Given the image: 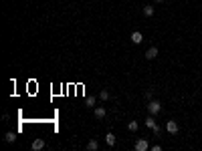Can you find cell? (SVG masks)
Segmentation results:
<instances>
[{
  "mask_svg": "<svg viewBox=\"0 0 202 151\" xmlns=\"http://www.w3.org/2000/svg\"><path fill=\"white\" fill-rule=\"evenodd\" d=\"M148 111H150V115H158L162 111V103L160 101H150L148 103Z\"/></svg>",
  "mask_w": 202,
  "mask_h": 151,
  "instance_id": "6da1fadb",
  "label": "cell"
},
{
  "mask_svg": "<svg viewBox=\"0 0 202 151\" xmlns=\"http://www.w3.org/2000/svg\"><path fill=\"white\" fill-rule=\"evenodd\" d=\"M178 129H180V127H178V123H176V121L170 119L168 123H166V131H168L170 135H176V133H178Z\"/></svg>",
  "mask_w": 202,
  "mask_h": 151,
  "instance_id": "7a4b0ae2",
  "label": "cell"
},
{
  "mask_svg": "<svg viewBox=\"0 0 202 151\" xmlns=\"http://www.w3.org/2000/svg\"><path fill=\"white\" fill-rule=\"evenodd\" d=\"M145 125H148V127L152 129V131L156 133V135H158V133H160V127H158V125H156V121H154V115H150V117L145 119Z\"/></svg>",
  "mask_w": 202,
  "mask_h": 151,
  "instance_id": "3957f363",
  "label": "cell"
},
{
  "mask_svg": "<svg viewBox=\"0 0 202 151\" xmlns=\"http://www.w3.org/2000/svg\"><path fill=\"white\" fill-rule=\"evenodd\" d=\"M131 42H134V45H141V40H144V34L140 32V30H135V32H131Z\"/></svg>",
  "mask_w": 202,
  "mask_h": 151,
  "instance_id": "277c9868",
  "label": "cell"
},
{
  "mask_svg": "<svg viewBox=\"0 0 202 151\" xmlns=\"http://www.w3.org/2000/svg\"><path fill=\"white\" fill-rule=\"evenodd\" d=\"M156 57H158V49H156V46H150V49L145 50V59H148V60H154Z\"/></svg>",
  "mask_w": 202,
  "mask_h": 151,
  "instance_id": "5b68a950",
  "label": "cell"
},
{
  "mask_svg": "<svg viewBox=\"0 0 202 151\" xmlns=\"http://www.w3.org/2000/svg\"><path fill=\"white\" fill-rule=\"evenodd\" d=\"M148 149V141L145 139H137L135 141V151H145Z\"/></svg>",
  "mask_w": 202,
  "mask_h": 151,
  "instance_id": "8992f818",
  "label": "cell"
},
{
  "mask_svg": "<svg viewBox=\"0 0 202 151\" xmlns=\"http://www.w3.org/2000/svg\"><path fill=\"white\" fill-rule=\"evenodd\" d=\"M115 141H117V139H115V135H113V133H107V135H105V143L109 145V147H113V145H115Z\"/></svg>",
  "mask_w": 202,
  "mask_h": 151,
  "instance_id": "52a82bcc",
  "label": "cell"
},
{
  "mask_svg": "<svg viewBox=\"0 0 202 151\" xmlns=\"http://www.w3.org/2000/svg\"><path fill=\"white\" fill-rule=\"evenodd\" d=\"M32 149H34V151L45 149V141H42V139H34V141H32Z\"/></svg>",
  "mask_w": 202,
  "mask_h": 151,
  "instance_id": "ba28073f",
  "label": "cell"
},
{
  "mask_svg": "<svg viewBox=\"0 0 202 151\" xmlns=\"http://www.w3.org/2000/svg\"><path fill=\"white\" fill-rule=\"evenodd\" d=\"M93 115H95V119H103V117H105V109H103V107H97Z\"/></svg>",
  "mask_w": 202,
  "mask_h": 151,
  "instance_id": "9c48e42d",
  "label": "cell"
},
{
  "mask_svg": "<svg viewBox=\"0 0 202 151\" xmlns=\"http://www.w3.org/2000/svg\"><path fill=\"white\" fill-rule=\"evenodd\" d=\"M4 141H8V143H14V141H16V135H14L12 131H8L6 135H4Z\"/></svg>",
  "mask_w": 202,
  "mask_h": 151,
  "instance_id": "30bf717a",
  "label": "cell"
},
{
  "mask_svg": "<svg viewBox=\"0 0 202 151\" xmlns=\"http://www.w3.org/2000/svg\"><path fill=\"white\" fill-rule=\"evenodd\" d=\"M97 147H99V143H97L95 139H91V141H89V143H87V149H89V151H95Z\"/></svg>",
  "mask_w": 202,
  "mask_h": 151,
  "instance_id": "8fae6325",
  "label": "cell"
},
{
  "mask_svg": "<svg viewBox=\"0 0 202 151\" xmlns=\"http://www.w3.org/2000/svg\"><path fill=\"white\" fill-rule=\"evenodd\" d=\"M144 14L145 16H154V6H150V4H148V6H144Z\"/></svg>",
  "mask_w": 202,
  "mask_h": 151,
  "instance_id": "7c38bea8",
  "label": "cell"
},
{
  "mask_svg": "<svg viewBox=\"0 0 202 151\" xmlns=\"http://www.w3.org/2000/svg\"><path fill=\"white\" fill-rule=\"evenodd\" d=\"M137 127H140V125H137V121H130V125H127V129H130V131H137Z\"/></svg>",
  "mask_w": 202,
  "mask_h": 151,
  "instance_id": "4fadbf2b",
  "label": "cell"
},
{
  "mask_svg": "<svg viewBox=\"0 0 202 151\" xmlns=\"http://www.w3.org/2000/svg\"><path fill=\"white\" fill-rule=\"evenodd\" d=\"M85 105H87V107H93V105H95V97H87V99H85Z\"/></svg>",
  "mask_w": 202,
  "mask_h": 151,
  "instance_id": "5bb4252c",
  "label": "cell"
},
{
  "mask_svg": "<svg viewBox=\"0 0 202 151\" xmlns=\"http://www.w3.org/2000/svg\"><path fill=\"white\" fill-rule=\"evenodd\" d=\"M99 99H101V101H107V99H109V91H101V93H99Z\"/></svg>",
  "mask_w": 202,
  "mask_h": 151,
  "instance_id": "9a60e30c",
  "label": "cell"
},
{
  "mask_svg": "<svg viewBox=\"0 0 202 151\" xmlns=\"http://www.w3.org/2000/svg\"><path fill=\"white\" fill-rule=\"evenodd\" d=\"M145 99H150V101H152V89L145 91Z\"/></svg>",
  "mask_w": 202,
  "mask_h": 151,
  "instance_id": "2e32d148",
  "label": "cell"
},
{
  "mask_svg": "<svg viewBox=\"0 0 202 151\" xmlns=\"http://www.w3.org/2000/svg\"><path fill=\"white\" fill-rule=\"evenodd\" d=\"M156 2H164V0H156Z\"/></svg>",
  "mask_w": 202,
  "mask_h": 151,
  "instance_id": "e0dca14e",
  "label": "cell"
}]
</instances>
